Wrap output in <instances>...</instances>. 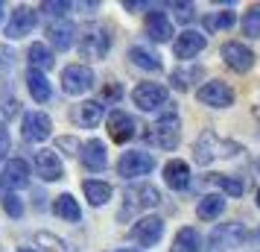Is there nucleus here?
I'll return each instance as SVG.
<instances>
[{
    "instance_id": "nucleus-1",
    "label": "nucleus",
    "mask_w": 260,
    "mask_h": 252,
    "mask_svg": "<svg viewBox=\"0 0 260 252\" xmlns=\"http://www.w3.org/2000/svg\"><path fill=\"white\" fill-rule=\"evenodd\" d=\"M193 153H196V161H199V164H211L213 158H219V156H225V158L237 156L240 147H237L234 141H222L213 129H205L202 138L196 141V147H193Z\"/></svg>"
},
{
    "instance_id": "nucleus-2",
    "label": "nucleus",
    "mask_w": 260,
    "mask_h": 252,
    "mask_svg": "<svg viewBox=\"0 0 260 252\" xmlns=\"http://www.w3.org/2000/svg\"><path fill=\"white\" fill-rule=\"evenodd\" d=\"M161 203V193L158 188L152 185H135L126 191V203L120 208V220H129L135 211H141V208H155V205Z\"/></svg>"
},
{
    "instance_id": "nucleus-3",
    "label": "nucleus",
    "mask_w": 260,
    "mask_h": 252,
    "mask_svg": "<svg viewBox=\"0 0 260 252\" xmlns=\"http://www.w3.org/2000/svg\"><path fill=\"white\" fill-rule=\"evenodd\" d=\"M146 138L152 141L155 147H161V150H176L178 141H181V129H178V118L170 111L164 118L155 123L152 129L146 132Z\"/></svg>"
},
{
    "instance_id": "nucleus-4",
    "label": "nucleus",
    "mask_w": 260,
    "mask_h": 252,
    "mask_svg": "<svg viewBox=\"0 0 260 252\" xmlns=\"http://www.w3.org/2000/svg\"><path fill=\"white\" fill-rule=\"evenodd\" d=\"M155 167V158L149 153H143V150H129V153H123L117 161V173L123 179H138V176H146V173H152Z\"/></svg>"
},
{
    "instance_id": "nucleus-5",
    "label": "nucleus",
    "mask_w": 260,
    "mask_h": 252,
    "mask_svg": "<svg viewBox=\"0 0 260 252\" xmlns=\"http://www.w3.org/2000/svg\"><path fill=\"white\" fill-rule=\"evenodd\" d=\"M94 71L88 68V65H68L64 71H61V88L68 91V94H85V91H91L94 88Z\"/></svg>"
},
{
    "instance_id": "nucleus-6",
    "label": "nucleus",
    "mask_w": 260,
    "mask_h": 252,
    "mask_svg": "<svg viewBox=\"0 0 260 252\" xmlns=\"http://www.w3.org/2000/svg\"><path fill=\"white\" fill-rule=\"evenodd\" d=\"M167 97H170V91H167L164 85H158V82H141L135 91H132L135 106L143 108V111H155V108H161L167 103Z\"/></svg>"
},
{
    "instance_id": "nucleus-7",
    "label": "nucleus",
    "mask_w": 260,
    "mask_h": 252,
    "mask_svg": "<svg viewBox=\"0 0 260 252\" xmlns=\"http://www.w3.org/2000/svg\"><path fill=\"white\" fill-rule=\"evenodd\" d=\"M196 97H199V103H205V106H213V108H225L234 103V91H231V85L222 82V79H211V82H205L196 91Z\"/></svg>"
},
{
    "instance_id": "nucleus-8",
    "label": "nucleus",
    "mask_w": 260,
    "mask_h": 252,
    "mask_svg": "<svg viewBox=\"0 0 260 252\" xmlns=\"http://www.w3.org/2000/svg\"><path fill=\"white\" fill-rule=\"evenodd\" d=\"M161 235H164V220L161 217H141L129 232V238L141 246H155L161 240Z\"/></svg>"
},
{
    "instance_id": "nucleus-9",
    "label": "nucleus",
    "mask_w": 260,
    "mask_h": 252,
    "mask_svg": "<svg viewBox=\"0 0 260 252\" xmlns=\"http://www.w3.org/2000/svg\"><path fill=\"white\" fill-rule=\"evenodd\" d=\"M108 44H111V38L103 26H91V30H85L82 41H79V53H82L85 59H103L108 53Z\"/></svg>"
},
{
    "instance_id": "nucleus-10",
    "label": "nucleus",
    "mask_w": 260,
    "mask_h": 252,
    "mask_svg": "<svg viewBox=\"0 0 260 252\" xmlns=\"http://www.w3.org/2000/svg\"><path fill=\"white\" fill-rule=\"evenodd\" d=\"M21 132H24L26 141H47L50 132H53V120L44 115V111H26L24 120H21Z\"/></svg>"
},
{
    "instance_id": "nucleus-11",
    "label": "nucleus",
    "mask_w": 260,
    "mask_h": 252,
    "mask_svg": "<svg viewBox=\"0 0 260 252\" xmlns=\"http://www.w3.org/2000/svg\"><path fill=\"white\" fill-rule=\"evenodd\" d=\"M222 59L225 65L237 73H246L251 71V65H254V53L243 44V41H225L222 44Z\"/></svg>"
},
{
    "instance_id": "nucleus-12",
    "label": "nucleus",
    "mask_w": 260,
    "mask_h": 252,
    "mask_svg": "<svg viewBox=\"0 0 260 252\" xmlns=\"http://www.w3.org/2000/svg\"><path fill=\"white\" fill-rule=\"evenodd\" d=\"M135 129H138V123H135L126 111L114 108V111L108 115V135H111V141L126 144V141H132V138H135Z\"/></svg>"
},
{
    "instance_id": "nucleus-13",
    "label": "nucleus",
    "mask_w": 260,
    "mask_h": 252,
    "mask_svg": "<svg viewBox=\"0 0 260 252\" xmlns=\"http://www.w3.org/2000/svg\"><path fill=\"white\" fill-rule=\"evenodd\" d=\"M36 170L44 182H59L64 176V167H61V158L53 153V150H38L36 153Z\"/></svg>"
},
{
    "instance_id": "nucleus-14",
    "label": "nucleus",
    "mask_w": 260,
    "mask_h": 252,
    "mask_svg": "<svg viewBox=\"0 0 260 252\" xmlns=\"http://www.w3.org/2000/svg\"><path fill=\"white\" fill-rule=\"evenodd\" d=\"M202 50H205V36L196 33V30H184V33L176 38V44H173L176 59H193V56L202 53Z\"/></svg>"
},
{
    "instance_id": "nucleus-15",
    "label": "nucleus",
    "mask_w": 260,
    "mask_h": 252,
    "mask_svg": "<svg viewBox=\"0 0 260 252\" xmlns=\"http://www.w3.org/2000/svg\"><path fill=\"white\" fill-rule=\"evenodd\" d=\"M32 26H36V12L29 9V6H18L12 12V21L6 24V36L9 38H24L26 33H32Z\"/></svg>"
},
{
    "instance_id": "nucleus-16",
    "label": "nucleus",
    "mask_w": 260,
    "mask_h": 252,
    "mask_svg": "<svg viewBox=\"0 0 260 252\" xmlns=\"http://www.w3.org/2000/svg\"><path fill=\"white\" fill-rule=\"evenodd\" d=\"M79 158H82V164L88 170H106V164H108L106 144H103V141H96V138L85 141V144L79 147Z\"/></svg>"
},
{
    "instance_id": "nucleus-17",
    "label": "nucleus",
    "mask_w": 260,
    "mask_h": 252,
    "mask_svg": "<svg viewBox=\"0 0 260 252\" xmlns=\"http://www.w3.org/2000/svg\"><path fill=\"white\" fill-rule=\"evenodd\" d=\"M103 115H106V103H100V100H88V103H79L73 108V120L85 129H94L103 120Z\"/></svg>"
},
{
    "instance_id": "nucleus-18",
    "label": "nucleus",
    "mask_w": 260,
    "mask_h": 252,
    "mask_svg": "<svg viewBox=\"0 0 260 252\" xmlns=\"http://www.w3.org/2000/svg\"><path fill=\"white\" fill-rule=\"evenodd\" d=\"M164 182L173 188V191H184V188L190 185V167H187V161H181V158L167 161V164H164Z\"/></svg>"
},
{
    "instance_id": "nucleus-19",
    "label": "nucleus",
    "mask_w": 260,
    "mask_h": 252,
    "mask_svg": "<svg viewBox=\"0 0 260 252\" xmlns=\"http://www.w3.org/2000/svg\"><path fill=\"white\" fill-rule=\"evenodd\" d=\"M29 182V164L24 158H9L3 167V185L6 188H26Z\"/></svg>"
},
{
    "instance_id": "nucleus-20",
    "label": "nucleus",
    "mask_w": 260,
    "mask_h": 252,
    "mask_svg": "<svg viewBox=\"0 0 260 252\" xmlns=\"http://www.w3.org/2000/svg\"><path fill=\"white\" fill-rule=\"evenodd\" d=\"M146 36L152 41H170L173 38V24L164 12H149L146 15Z\"/></svg>"
},
{
    "instance_id": "nucleus-21",
    "label": "nucleus",
    "mask_w": 260,
    "mask_h": 252,
    "mask_svg": "<svg viewBox=\"0 0 260 252\" xmlns=\"http://www.w3.org/2000/svg\"><path fill=\"white\" fill-rule=\"evenodd\" d=\"M73 24L71 21H53V24L47 26V38L53 41V47L56 50H71L73 44Z\"/></svg>"
},
{
    "instance_id": "nucleus-22",
    "label": "nucleus",
    "mask_w": 260,
    "mask_h": 252,
    "mask_svg": "<svg viewBox=\"0 0 260 252\" xmlns=\"http://www.w3.org/2000/svg\"><path fill=\"white\" fill-rule=\"evenodd\" d=\"M26 85H29V94H32L36 103H47L50 94H53V91H50V82H47V73L32 71V68L26 73Z\"/></svg>"
},
{
    "instance_id": "nucleus-23",
    "label": "nucleus",
    "mask_w": 260,
    "mask_h": 252,
    "mask_svg": "<svg viewBox=\"0 0 260 252\" xmlns=\"http://www.w3.org/2000/svg\"><path fill=\"white\" fill-rule=\"evenodd\" d=\"M26 59H29V65H32V71H50V68L56 65L53 53H50L47 44H41V41L29 44V50H26Z\"/></svg>"
},
{
    "instance_id": "nucleus-24",
    "label": "nucleus",
    "mask_w": 260,
    "mask_h": 252,
    "mask_svg": "<svg viewBox=\"0 0 260 252\" xmlns=\"http://www.w3.org/2000/svg\"><path fill=\"white\" fill-rule=\"evenodd\" d=\"M199 232L193 226H184V229H178V235L176 240H173V246H170V252H199Z\"/></svg>"
},
{
    "instance_id": "nucleus-25",
    "label": "nucleus",
    "mask_w": 260,
    "mask_h": 252,
    "mask_svg": "<svg viewBox=\"0 0 260 252\" xmlns=\"http://www.w3.org/2000/svg\"><path fill=\"white\" fill-rule=\"evenodd\" d=\"M82 191H85V197H88V203L91 205H106L108 200H111V185H108V182L85 179Z\"/></svg>"
},
{
    "instance_id": "nucleus-26",
    "label": "nucleus",
    "mask_w": 260,
    "mask_h": 252,
    "mask_svg": "<svg viewBox=\"0 0 260 252\" xmlns=\"http://www.w3.org/2000/svg\"><path fill=\"white\" fill-rule=\"evenodd\" d=\"M222 211H225V200L219 193H208V197H202L199 205H196L199 220H213V217H219Z\"/></svg>"
},
{
    "instance_id": "nucleus-27",
    "label": "nucleus",
    "mask_w": 260,
    "mask_h": 252,
    "mask_svg": "<svg viewBox=\"0 0 260 252\" xmlns=\"http://www.w3.org/2000/svg\"><path fill=\"white\" fill-rule=\"evenodd\" d=\"M53 211H56L61 220H71V223H76V220L82 217V211H79V203L73 200L71 193H61V197H56V200H53Z\"/></svg>"
},
{
    "instance_id": "nucleus-28",
    "label": "nucleus",
    "mask_w": 260,
    "mask_h": 252,
    "mask_svg": "<svg viewBox=\"0 0 260 252\" xmlns=\"http://www.w3.org/2000/svg\"><path fill=\"white\" fill-rule=\"evenodd\" d=\"M129 59L135 62L138 68H143V71H161V59H158L155 53H149L146 47H132Z\"/></svg>"
},
{
    "instance_id": "nucleus-29",
    "label": "nucleus",
    "mask_w": 260,
    "mask_h": 252,
    "mask_svg": "<svg viewBox=\"0 0 260 252\" xmlns=\"http://www.w3.org/2000/svg\"><path fill=\"white\" fill-rule=\"evenodd\" d=\"M213 185H219L228 197H243L246 193V182L243 179H234V176H211Z\"/></svg>"
},
{
    "instance_id": "nucleus-30",
    "label": "nucleus",
    "mask_w": 260,
    "mask_h": 252,
    "mask_svg": "<svg viewBox=\"0 0 260 252\" xmlns=\"http://www.w3.org/2000/svg\"><path fill=\"white\" fill-rule=\"evenodd\" d=\"M243 33L248 38H260V3L243 15Z\"/></svg>"
},
{
    "instance_id": "nucleus-31",
    "label": "nucleus",
    "mask_w": 260,
    "mask_h": 252,
    "mask_svg": "<svg viewBox=\"0 0 260 252\" xmlns=\"http://www.w3.org/2000/svg\"><path fill=\"white\" fill-rule=\"evenodd\" d=\"M36 240H38V246H44L47 252H71L59 238H56V235H47V232H38Z\"/></svg>"
},
{
    "instance_id": "nucleus-32",
    "label": "nucleus",
    "mask_w": 260,
    "mask_h": 252,
    "mask_svg": "<svg viewBox=\"0 0 260 252\" xmlns=\"http://www.w3.org/2000/svg\"><path fill=\"white\" fill-rule=\"evenodd\" d=\"M234 21H237L234 12H219L208 18V30H228V26H234Z\"/></svg>"
},
{
    "instance_id": "nucleus-33",
    "label": "nucleus",
    "mask_w": 260,
    "mask_h": 252,
    "mask_svg": "<svg viewBox=\"0 0 260 252\" xmlns=\"http://www.w3.org/2000/svg\"><path fill=\"white\" fill-rule=\"evenodd\" d=\"M3 208H6L9 217H21L24 214V200H18L15 193H6V197H3Z\"/></svg>"
},
{
    "instance_id": "nucleus-34",
    "label": "nucleus",
    "mask_w": 260,
    "mask_h": 252,
    "mask_svg": "<svg viewBox=\"0 0 260 252\" xmlns=\"http://www.w3.org/2000/svg\"><path fill=\"white\" fill-rule=\"evenodd\" d=\"M41 9H44V12H50V15H56V18H61L64 12H71V3H64V0H59V3H56V0H50V3H44V6H41Z\"/></svg>"
},
{
    "instance_id": "nucleus-35",
    "label": "nucleus",
    "mask_w": 260,
    "mask_h": 252,
    "mask_svg": "<svg viewBox=\"0 0 260 252\" xmlns=\"http://www.w3.org/2000/svg\"><path fill=\"white\" fill-rule=\"evenodd\" d=\"M173 9H176L178 21H190L193 18V3H173Z\"/></svg>"
},
{
    "instance_id": "nucleus-36",
    "label": "nucleus",
    "mask_w": 260,
    "mask_h": 252,
    "mask_svg": "<svg viewBox=\"0 0 260 252\" xmlns=\"http://www.w3.org/2000/svg\"><path fill=\"white\" fill-rule=\"evenodd\" d=\"M6 153H9V132L0 126V158H6Z\"/></svg>"
},
{
    "instance_id": "nucleus-37",
    "label": "nucleus",
    "mask_w": 260,
    "mask_h": 252,
    "mask_svg": "<svg viewBox=\"0 0 260 252\" xmlns=\"http://www.w3.org/2000/svg\"><path fill=\"white\" fill-rule=\"evenodd\" d=\"M59 147H61V150H79V144H76V138H71V135H64V138H59Z\"/></svg>"
},
{
    "instance_id": "nucleus-38",
    "label": "nucleus",
    "mask_w": 260,
    "mask_h": 252,
    "mask_svg": "<svg viewBox=\"0 0 260 252\" xmlns=\"http://www.w3.org/2000/svg\"><path fill=\"white\" fill-rule=\"evenodd\" d=\"M9 62H12V50H9V47H0V68H6Z\"/></svg>"
},
{
    "instance_id": "nucleus-39",
    "label": "nucleus",
    "mask_w": 260,
    "mask_h": 252,
    "mask_svg": "<svg viewBox=\"0 0 260 252\" xmlns=\"http://www.w3.org/2000/svg\"><path fill=\"white\" fill-rule=\"evenodd\" d=\"M120 94H123V91H120V85H108V88H106V97H117V100H120Z\"/></svg>"
},
{
    "instance_id": "nucleus-40",
    "label": "nucleus",
    "mask_w": 260,
    "mask_h": 252,
    "mask_svg": "<svg viewBox=\"0 0 260 252\" xmlns=\"http://www.w3.org/2000/svg\"><path fill=\"white\" fill-rule=\"evenodd\" d=\"M0 21H3V3H0Z\"/></svg>"
},
{
    "instance_id": "nucleus-41",
    "label": "nucleus",
    "mask_w": 260,
    "mask_h": 252,
    "mask_svg": "<svg viewBox=\"0 0 260 252\" xmlns=\"http://www.w3.org/2000/svg\"><path fill=\"white\" fill-rule=\"evenodd\" d=\"M21 252H36V249H21Z\"/></svg>"
},
{
    "instance_id": "nucleus-42",
    "label": "nucleus",
    "mask_w": 260,
    "mask_h": 252,
    "mask_svg": "<svg viewBox=\"0 0 260 252\" xmlns=\"http://www.w3.org/2000/svg\"><path fill=\"white\" fill-rule=\"evenodd\" d=\"M257 205H260V191H257Z\"/></svg>"
},
{
    "instance_id": "nucleus-43",
    "label": "nucleus",
    "mask_w": 260,
    "mask_h": 252,
    "mask_svg": "<svg viewBox=\"0 0 260 252\" xmlns=\"http://www.w3.org/2000/svg\"><path fill=\"white\" fill-rule=\"evenodd\" d=\"M123 252H135V249H123Z\"/></svg>"
},
{
    "instance_id": "nucleus-44",
    "label": "nucleus",
    "mask_w": 260,
    "mask_h": 252,
    "mask_svg": "<svg viewBox=\"0 0 260 252\" xmlns=\"http://www.w3.org/2000/svg\"><path fill=\"white\" fill-rule=\"evenodd\" d=\"M257 170H260V158H257Z\"/></svg>"
}]
</instances>
